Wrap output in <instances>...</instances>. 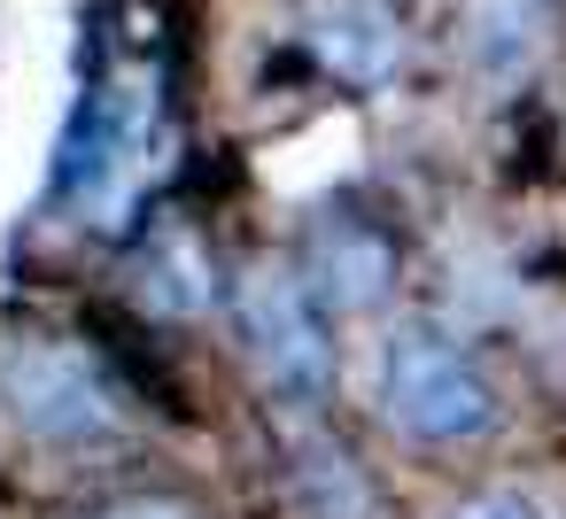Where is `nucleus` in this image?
<instances>
[{
	"label": "nucleus",
	"instance_id": "10",
	"mask_svg": "<svg viewBox=\"0 0 566 519\" xmlns=\"http://www.w3.org/2000/svg\"><path fill=\"white\" fill-rule=\"evenodd\" d=\"M86 519H202V511H195V504H179V496H125V504L86 511Z\"/></svg>",
	"mask_w": 566,
	"mask_h": 519
},
{
	"label": "nucleus",
	"instance_id": "5",
	"mask_svg": "<svg viewBox=\"0 0 566 519\" xmlns=\"http://www.w3.org/2000/svg\"><path fill=\"white\" fill-rule=\"evenodd\" d=\"M303 40H311V55H318L334 78H349V86L388 78L396 55H403V24H396L388 0H311Z\"/></svg>",
	"mask_w": 566,
	"mask_h": 519
},
{
	"label": "nucleus",
	"instance_id": "4",
	"mask_svg": "<svg viewBox=\"0 0 566 519\" xmlns=\"http://www.w3.org/2000/svg\"><path fill=\"white\" fill-rule=\"evenodd\" d=\"M148 133H156V94L133 78V86H109L78 109V133H71V163H63V187L94 210V225H117V210L133 202V179L148 163Z\"/></svg>",
	"mask_w": 566,
	"mask_h": 519
},
{
	"label": "nucleus",
	"instance_id": "8",
	"mask_svg": "<svg viewBox=\"0 0 566 519\" xmlns=\"http://www.w3.org/2000/svg\"><path fill=\"white\" fill-rule=\"evenodd\" d=\"M156 295L171 303V310H202L210 303V272H202V256H195V241H179V233H164V248H156Z\"/></svg>",
	"mask_w": 566,
	"mask_h": 519
},
{
	"label": "nucleus",
	"instance_id": "1",
	"mask_svg": "<svg viewBox=\"0 0 566 519\" xmlns=\"http://www.w3.org/2000/svg\"><path fill=\"white\" fill-rule=\"evenodd\" d=\"M380 403L411 442H465L496 419V395L481 380V364L434 333V326H403L380 357Z\"/></svg>",
	"mask_w": 566,
	"mask_h": 519
},
{
	"label": "nucleus",
	"instance_id": "6",
	"mask_svg": "<svg viewBox=\"0 0 566 519\" xmlns=\"http://www.w3.org/2000/svg\"><path fill=\"white\" fill-rule=\"evenodd\" d=\"M543 40H551V0H465V63L489 86L527 78Z\"/></svg>",
	"mask_w": 566,
	"mask_h": 519
},
{
	"label": "nucleus",
	"instance_id": "2",
	"mask_svg": "<svg viewBox=\"0 0 566 519\" xmlns=\"http://www.w3.org/2000/svg\"><path fill=\"white\" fill-rule=\"evenodd\" d=\"M0 403L40 442H94L117 426V388L71 341H9L0 349Z\"/></svg>",
	"mask_w": 566,
	"mask_h": 519
},
{
	"label": "nucleus",
	"instance_id": "7",
	"mask_svg": "<svg viewBox=\"0 0 566 519\" xmlns=\"http://www.w3.org/2000/svg\"><path fill=\"white\" fill-rule=\"evenodd\" d=\"M318 279H326L334 303H373V295L388 287V248H380L365 225H334V233L318 241Z\"/></svg>",
	"mask_w": 566,
	"mask_h": 519
},
{
	"label": "nucleus",
	"instance_id": "3",
	"mask_svg": "<svg viewBox=\"0 0 566 519\" xmlns=\"http://www.w3.org/2000/svg\"><path fill=\"white\" fill-rule=\"evenodd\" d=\"M233 318H241V341L256 357V372L287 395H318L326 372H334V349H326V326H318V303L295 272L280 264H256L233 295Z\"/></svg>",
	"mask_w": 566,
	"mask_h": 519
},
{
	"label": "nucleus",
	"instance_id": "9",
	"mask_svg": "<svg viewBox=\"0 0 566 519\" xmlns=\"http://www.w3.org/2000/svg\"><path fill=\"white\" fill-rule=\"evenodd\" d=\"M450 519H535V504H527L520 488H481V496H465Z\"/></svg>",
	"mask_w": 566,
	"mask_h": 519
}]
</instances>
